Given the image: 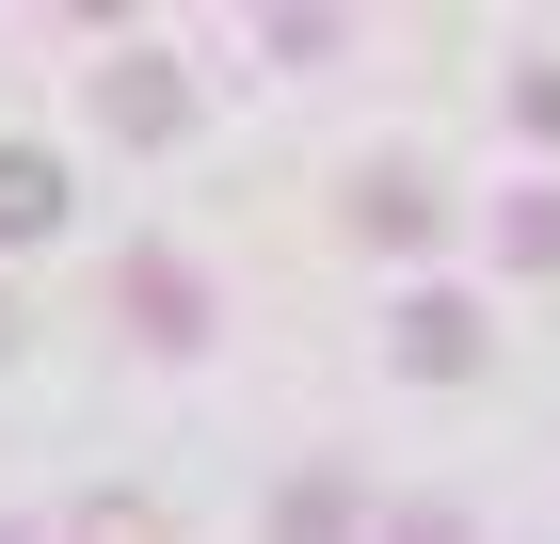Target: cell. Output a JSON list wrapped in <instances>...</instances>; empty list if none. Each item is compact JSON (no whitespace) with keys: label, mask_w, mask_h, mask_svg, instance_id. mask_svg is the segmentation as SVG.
I'll return each mask as SVG.
<instances>
[{"label":"cell","mask_w":560,"mask_h":544,"mask_svg":"<svg viewBox=\"0 0 560 544\" xmlns=\"http://www.w3.org/2000/svg\"><path fill=\"white\" fill-rule=\"evenodd\" d=\"M65 224V161L48 144H0V241H48Z\"/></svg>","instance_id":"5b68a950"},{"label":"cell","mask_w":560,"mask_h":544,"mask_svg":"<svg viewBox=\"0 0 560 544\" xmlns=\"http://www.w3.org/2000/svg\"><path fill=\"white\" fill-rule=\"evenodd\" d=\"M400 369H417V384H465V369H480V304L417 289V304H400Z\"/></svg>","instance_id":"3957f363"},{"label":"cell","mask_w":560,"mask_h":544,"mask_svg":"<svg viewBox=\"0 0 560 544\" xmlns=\"http://www.w3.org/2000/svg\"><path fill=\"white\" fill-rule=\"evenodd\" d=\"M65 544H176V512H161V497H81Z\"/></svg>","instance_id":"8992f818"},{"label":"cell","mask_w":560,"mask_h":544,"mask_svg":"<svg viewBox=\"0 0 560 544\" xmlns=\"http://www.w3.org/2000/svg\"><path fill=\"white\" fill-rule=\"evenodd\" d=\"M96 113L129 128V144H176V128H192V96H176V65H161V48H129V65L96 81Z\"/></svg>","instance_id":"277c9868"},{"label":"cell","mask_w":560,"mask_h":544,"mask_svg":"<svg viewBox=\"0 0 560 544\" xmlns=\"http://www.w3.org/2000/svg\"><path fill=\"white\" fill-rule=\"evenodd\" d=\"M0 544H33V529H0Z\"/></svg>","instance_id":"7c38bea8"},{"label":"cell","mask_w":560,"mask_h":544,"mask_svg":"<svg viewBox=\"0 0 560 544\" xmlns=\"http://www.w3.org/2000/svg\"><path fill=\"white\" fill-rule=\"evenodd\" d=\"M385 544H465V512H400V529Z\"/></svg>","instance_id":"30bf717a"},{"label":"cell","mask_w":560,"mask_h":544,"mask_svg":"<svg viewBox=\"0 0 560 544\" xmlns=\"http://www.w3.org/2000/svg\"><path fill=\"white\" fill-rule=\"evenodd\" d=\"M272 529H289V544H352V481H289Z\"/></svg>","instance_id":"52a82bcc"},{"label":"cell","mask_w":560,"mask_h":544,"mask_svg":"<svg viewBox=\"0 0 560 544\" xmlns=\"http://www.w3.org/2000/svg\"><path fill=\"white\" fill-rule=\"evenodd\" d=\"M432 224H448V209H432V176H417V161H385V176H352V241H385V256H417Z\"/></svg>","instance_id":"7a4b0ae2"},{"label":"cell","mask_w":560,"mask_h":544,"mask_svg":"<svg viewBox=\"0 0 560 544\" xmlns=\"http://www.w3.org/2000/svg\"><path fill=\"white\" fill-rule=\"evenodd\" d=\"M497 241H513L528 273H560V193H513V209H497Z\"/></svg>","instance_id":"ba28073f"},{"label":"cell","mask_w":560,"mask_h":544,"mask_svg":"<svg viewBox=\"0 0 560 544\" xmlns=\"http://www.w3.org/2000/svg\"><path fill=\"white\" fill-rule=\"evenodd\" d=\"M113 304H129V336H144V352H192V336H209V289H192V256H161V241L113 273Z\"/></svg>","instance_id":"6da1fadb"},{"label":"cell","mask_w":560,"mask_h":544,"mask_svg":"<svg viewBox=\"0 0 560 544\" xmlns=\"http://www.w3.org/2000/svg\"><path fill=\"white\" fill-rule=\"evenodd\" d=\"M513 113H528V128L560 144V65H528V81H513Z\"/></svg>","instance_id":"9c48e42d"},{"label":"cell","mask_w":560,"mask_h":544,"mask_svg":"<svg viewBox=\"0 0 560 544\" xmlns=\"http://www.w3.org/2000/svg\"><path fill=\"white\" fill-rule=\"evenodd\" d=\"M0 336H16V304H0Z\"/></svg>","instance_id":"8fae6325"}]
</instances>
